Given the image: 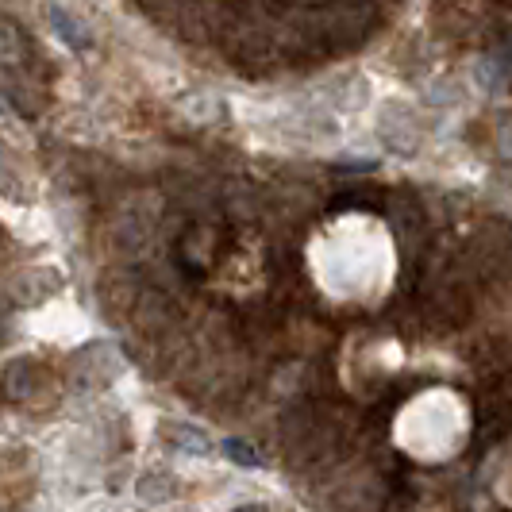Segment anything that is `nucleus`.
<instances>
[{
    "mask_svg": "<svg viewBox=\"0 0 512 512\" xmlns=\"http://www.w3.org/2000/svg\"><path fill=\"white\" fill-rule=\"evenodd\" d=\"M51 20H54V31L74 47V51H81V47H89V35H85V27L77 24L70 12H62V8H51Z\"/></svg>",
    "mask_w": 512,
    "mask_h": 512,
    "instance_id": "nucleus-3",
    "label": "nucleus"
},
{
    "mask_svg": "<svg viewBox=\"0 0 512 512\" xmlns=\"http://www.w3.org/2000/svg\"><path fill=\"white\" fill-rule=\"evenodd\" d=\"M139 493H143V501H166V497H174V478L170 474H147L139 482Z\"/></svg>",
    "mask_w": 512,
    "mask_h": 512,
    "instance_id": "nucleus-5",
    "label": "nucleus"
},
{
    "mask_svg": "<svg viewBox=\"0 0 512 512\" xmlns=\"http://www.w3.org/2000/svg\"><path fill=\"white\" fill-rule=\"evenodd\" d=\"M389 262H393V251H389V235L382 224L362 212L355 216L347 212L328 231L324 255L316 251V278L332 297L351 301L362 293H374L389 278V270H393Z\"/></svg>",
    "mask_w": 512,
    "mask_h": 512,
    "instance_id": "nucleus-1",
    "label": "nucleus"
},
{
    "mask_svg": "<svg viewBox=\"0 0 512 512\" xmlns=\"http://www.w3.org/2000/svg\"><path fill=\"white\" fill-rule=\"evenodd\" d=\"M224 451H228V459L243 462V466H258V462H262L255 451H251L247 443H239V439H228V443H224Z\"/></svg>",
    "mask_w": 512,
    "mask_h": 512,
    "instance_id": "nucleus-6",
    "label": "nucleus"
},
{
    "mask_svg": "<svg viewBox=\"0 0 512 512\" xmlns=\"http://www.w3.org/2000/svg\"><path fill=\"white\" fill-rule=\"evenodd\" d=\"M235 512H270V509H262V505H247V509H235Z\"/></svg>",
    "mask_w": 512,
    "mask_h": 512,
    "instance_id": "nucleus-7",
    "label": "nucleus"
},
{
    "mask_svg": "<svg viewBox=\"0 0 512 512\" xmlns=\"http://www.w3.org/2000/svg\"><path fill=\"white\" fill-rule=\"evenodd\" d=\"M162 436L170 439V443H178V447H189L193 455L208 451V436H205V432H197V428H185V424H166V432H162Z\"/></svg>",
    "mask_w": 512,
    "mask_h": 512,
    "instance_id": "nucleus-4",
    "label": "nucleus"
},
{
    "mask_svg": "<svg viewBox=\"0 0 512 512\" xmlns=\"http://www.w3.org/2000/svg\"><path fill=\"white\" fill-rule=\"evenodd\" d=\"M470 436V405L451 389L420 393L405 409V420L397 428L401 447L416 459L436 462L443 455H455Z\"/></svg>",
    "mask_w": 512,
    "mask_h": 512,
    "instance_id": "nucleus-2",
    "label": "nucleus"
}]
</instances>
